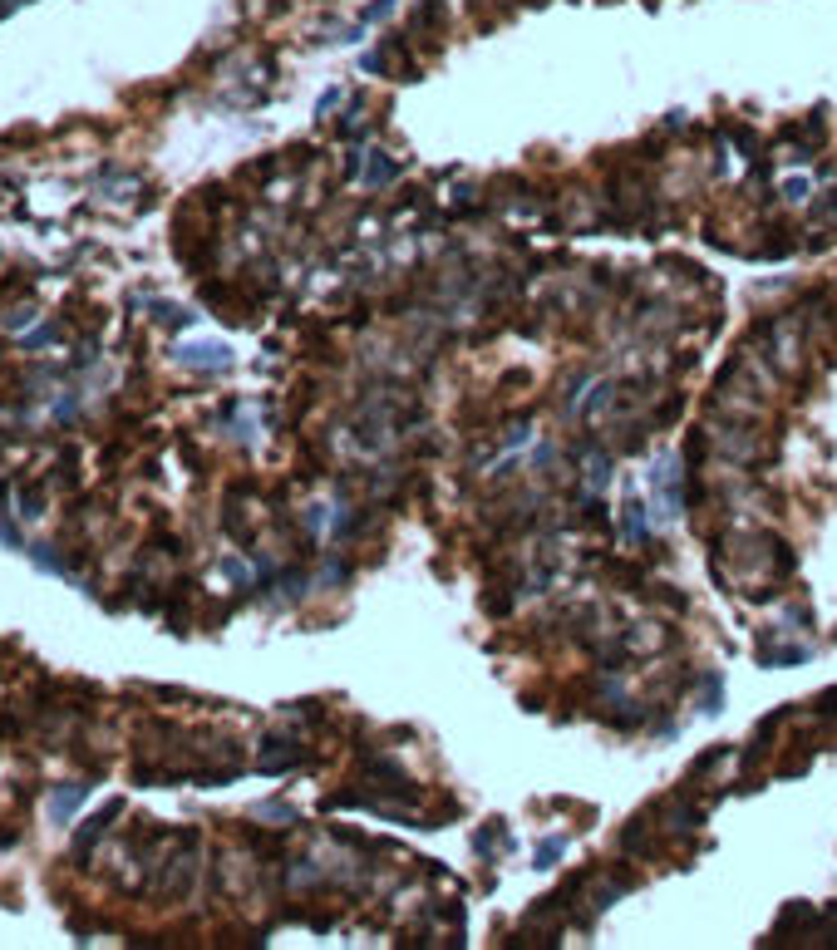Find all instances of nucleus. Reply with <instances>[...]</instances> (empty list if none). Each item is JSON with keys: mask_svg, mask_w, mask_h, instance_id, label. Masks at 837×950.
I'll use <instances>...</instances> for the list:
<instances>
[{"mask_svg": "<svg viewBox=\"0 0 837 950\" xmlns=\"http://www.w3.org/2000/svg\"><path fill=\"white\" fill-rule=\"evenodd\" d=\"M650 488H655V517L670 522L675 513H680V503H685V493H680V458H675V454H660V458H655Z\"/></svg>", "mask_w": 837, "mask_h": 950, "instance_id": "nucleus-1", "label": "nucleus"}, {"mask_svg": "<svg viewBox=\"0 0 837 950\" xmlns=\"http://www.w3.org/2000/svg\"><path fill=\"white\" fill-rule=\"evenodd\" d=\"M178 364H188V370H227L232 350L217 345V340H198V345H178Z\"/></svg>", "mask_w": 837, "mask_h": 950, "instance_id": "nucleus-2", "label": "nucleus"}, {"mask_svg": "<svg viewBox=\"0 0 837 950\" xmlns=\"http://www.w3.org/2000/svg\"><path fill=\"white\" fill-rule=\"evenodd\" d=\"M118 812H124V802L114 798V802H104V808L94 812V818H84V827H79V837H75V862H84V857H89V847H94V843H99V837L108 833V822H114Z\"/></svg>", "mask_w": 837, "mask_h": 950, "instance_id": "nucleus-3", "label": "nucleus"}, {"mask_svg": "<svg viewBox=\"0 0 837 950\" xmlns=\"http://www.w3.org/2000/svg\"><path fill=\"white\" fill-rule=\"evenodd\" d=\"M84 798H89V783H59L50 793V822H69Z\"/></svg>", "mask_w": 837, "mask_h": 950, "instance_id": "nucleus-4", "label": "nucleus"}, {"mask_svg": "<svg viewBox=\"0 0 837 950\" xmlns=\"http://www.w3.org/2000/svg\"><path fill=\"white\" fill-rule=\"evenodd\" d=\"M646 532H650L646 503H640V497H626V507H621V537L640 547V542H646Z\"/></svg>", "mask_w": 837, "mask_h": 950, "instance_id": "nucleus-5", "label": "nucleus"}, {"mask_svg": "<svg viewBox=\"0 0 837 950\" xmlns=\"http://www.w3.org/2000/svg\"><path fill=\"white\" fill-rule=\"evenodd\" d=\"M390 178H394V163H390V158H384L380 148H370V168H365V182H370V188H380V182H390Z\"/></svg>", "mask_w": 837, "mask_h": 950, "instance_id": "nucleus-6", "label": "nucleus"}, {"mask_svg": "<svg viewBox=\"0 0 837 950\" xmlns=\"http://www.w3.org/2000/svg\"><path fill=\"white\" fill-rule=\"evenodd\" d=\"M587 483H591V488H597V493L606 488V483H611V458H606V454L587 458Z\"/></svg>", "mask_w": 837, "mask_h": 950, "instance_id": "nucleus-7", "label": "nucleus"}, {"mask_svg": "<svg viewBox=\"0 0 837 950\" xmlns=\"http://www.w3.org/2000/svg\"><path fill=\"white\" fill-rule=\"evenodd\" d=\"M808 192H812L808 178H788V182H783V198H788V202H808Z\"/></svg>", "mask_w": 837, "mask_h": 950, "instance_id": "nucleus-8", "label": "nucleus"}, {"mask_svg": "<svg viewBox=\"0 0 837 950\" xmlns=\"http://www.w3.org/2000/svg\"><path fill=\"white\" fill-rule=\"evenodd\" d=\"M556 857H562V837H547L537 847V867H556Z\"/></svg>", "mask_w": 837, "mask_h": 950, "instance_id": "nucleus-9", "label": "nucleus"}, {"mask_svg": "<svg viewBox=\"0 0 837 950\" xmlns=\"http://www.w3.org/2000/svg\"><path fill=\"white\" fill-rule=\"evenodd\" d=\"M15 513H20V517H40V513H45V507H40V493H35V488L20 493V507H15Z\"/></svg>", "mask_w": 837, "mask_h": 950, "instance_id": "nucleus-10", "label": "nucleus"}, {"mask_svg": "<svg viewBox=\"0 0 837 950\" xmlns=\"http://www.w3.org/2000/svg\"><path fill=\"white\" fill-rule=\"evenodd\" d=\"M394 10V0H374V5L365 10V15H360V26H374V20H384Z\"/></svg>", "mask_w": 837, "mask_h": 950, "instance_id": "nucleus-11", "label": "nucleus"}, {"mask_svg": "<svg viewBox=\"0 0 837 950\" xmlns=\"http://www.w3.org/2000/svg\"><path fill=\"white\" fill-rule=\"evenodd\" d=\"M55 335H59V331H55V325H40V331H35V335L26 340V350H40V345H50V340H55Z\"/></svg>", "mask_w": 837, "mask_h": 950, "instance_id": "nucleus-12", "label": "nucleus"}, {"mask_svg": "<svg viewBox=\"0 0 837 950\" xmlns=\"http://www.w3.org/2000/svg\"><path fill=\"white\" fill-rule=\"evenodd\" d=\"M0 542H5L10 552H26V542H20V532L10 527V522H0Z\"/></svg>", "mask_w": 837, "mask_h": 950, "instance_id": "nucleus-13", "label": "nucleus"}, {"mask_svg": "<svg viewBox=\"0 0 837 950\" xmlns=\"http://www.w3.org/2000/svg\"><path fill=\"white\" fill-rule=\"evenodd\" d=\"M335 104H341V89H331V94H325V99H321V104H315V114H331V108H335Z\"/></svg>", "mask_w": 837, "mask_h": 950, "instance_id": "nucleus-14", "label": "nucleus"}]
</instances>
